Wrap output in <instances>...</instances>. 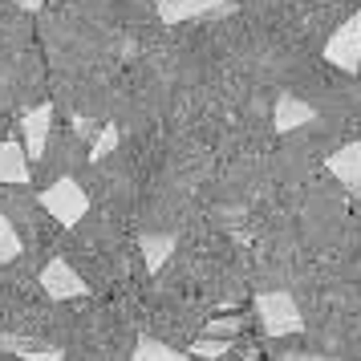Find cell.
I'll return each instance as SVG.
<instances>
[{
	"mask_svg": "<svg viewBox=\"0 0 361 361\" xmlns=\"http://www.w3.org/2000/svg\"><path fill=\"white\" fill-rule=\"evenodd\" d=\"M325 61L341 73H361V13L341 20V29H333V37L325 41Z\"/></svg>",
	"mask_w": 361,
	"mask_h": 361,
	"instance_id": "3",
	"label": "cell"
},
{
	"mask_svg": "<svg viewBox=\"0 0 361 361\" xmlns=\"http://www.w3.org/2000/svg\"><path fill=\"white\" fill-rule=\"evenodd\" d=\"M240 333V321H207V329H203V337H235Z\"/></svg>",
	"mask_w": 361,
	"mask_h": 361,
	"instance_id": "16",
	"label": "cell"
},
{
	"mask_svg": "<svg viewBox=\"0 0 361 361\" xmlns=\"http://www.w3.org/2000/svg\"><path fill=\"white\" fill-rule=\"evenodd\" d=\"M256 317H260L264 337H288V333H300L305 329V317H300L296 296L284 293V288H268V293L256 296Z\"/></svg>",
	"mask_w": 361,
	"mask_h": 361,
	"instance_id": "1",
	"label": "cell"
},
{
	"mask_svg": "<svg viewBox=\"0 0 361 361\" xmlns=\"http://www.w3.org/2000/svg\"><path fill=\"white\" fill-rule=\"evenodd\" d=\"M272 122H276L280 134H293V130H300V126H312V122H317V110H312L305 98H296V94H280Z\"/></svg>",
	"mask_w": 361,
	"mask_h": 361,
	"instance_id": "9",
	"label": "cell"
},
{
	"mask_svg": "<svg viewBox=\"0 0 361 361\" xmlns=\"http://www.w3.org/2000/svg\"><path fill=\"white\" fill-rule=\"evenodd\" d=\"M284 361H345V357H329V353H288Z\"/></svg>",
	"mask_w": 361,
	"mask_h": 361,
	"instance_id": "17",
	"label": "cell"
},
{
	"mask_svg": "<svg viewBox=\"0 0 361 361\" xmlns=\"http://www.w3.org/2000/svg\"><path fill=\"white\" fill-rule=\"evenodd\" d=\"M20 252H25V240H20L17 228L8 224V215H0V264L20 260Z\"/></svg>",
	"mask_w": 361,
	"mask_h": 361,
	"instance_id": "13",
	"label": "cell"
},
{
	"mask_svg": "<svg viewBox=\"0 0 361 361\" xmlns=\"http://www.w3.org/2000/svg\"><path fill=\"white\" fill-rule=\"evenodd\" d=\"M41 288L49 300H78L90 293V284L78 276V268H69L66 256H49V264L41 268Z\"/></svg>",
	"mask_w": 361,
	"mask_h": 361,
	"instance_id": "4",
	"label": "cell"
},
{
	"mask_svg": "<svg viewBox=\"0 0 361 361\" xmlns=\"http://www.w3.org/2000/svg\"><path fill=\"white\" fill-rule=\"evenodd\" d=\"M130 361H195V357H191V353H183V349H175V345L159 341V337H138V341H134Z\"/></svg>",
	"mask_w": 361,
	"mask_h": 361,
	"instance_id": "12",
	"label": "cell"
},
{
	"mask_svg": "<svg viewBox=\"0 0 361 361\" xmlns=\"http://www.w3.org/2000/svg\"><path fill=\"white\" fill-rule=\"evenodd\" d=\"M29 179H33V166L25 159V147L17 138H4L0 142V183L4 187H25Z\"/></svg>",
	"mask_w": 361,
	"mask_h": 361,
	"instance_id": "10",
	"label": "cell"
},
{
	"mask_svg": "<svg viewBox=\"0 0 361 361\" xmlns=\"http://www.w3.org/2000/svg\"><path fill=\"white\" fill-rule=\"evenodd\" d=\"M13 4H17V8H25V13H37V8H41L45 0H13Z\"/></svg>",
	"mask_w": 361,
	"mask_h": 361,
	"instance_id": "18",
	"label": "cell"
},
{
	"mask_svg": "<svg viewBox=\"0 0 361 361\" xmlns=\"http://www.w3.org/2000/svg\"><path fill=\"white\" fill-rule=\"evenodd\" d=\"M49 130H53V106L41 102L29 114L20 118V147H25V159H45V147H49Z\"/></svg>",
	"mask_w": 361,
	"mask_h": 361,
	"instance_id": "5",
	"label": "cell"
},
{
	"mask_svg": "<svg viewBox=\"0 0 361 361\" xmlns=\"http://www.w3.org/2000/svg\"><path fill=\"white\" fill-rule=\"evenodd\" d=\"M231 13V0H159L163 25H183L195 17H224Z\"/></svg>",
	"mask_w": 361,
	"mask_h": 361,
	"instance_id": "6",
	"label": "cell"
},
{
	"mask_svg": "<svg viewBox=\"0 0 361 361\" xmlns=\"http://www.w3.org/2000/svg\"><path fill=\"white\" fill-rule=\"evenodd\" d=\"M0 349L13 353V357H20V361H66V353L53 341L25 337V333H0Z\"/></svg>",
	"mask_w": 361,
	"mask_h": 361,
	"instance_id": "7",
	"label": "cell"
},
{
	"mask_svg": "<svg viewBox=\"0 0 361 361\" xmlns=\"http://www.w3.org/2000/svg\"><path fill=\"white\" fill-rule=\"evenodd\" d=\"M187 353H191L195 361H219L224 353H231V341L228 337H199Z\"/></svg>",
	"mask_w": 361,
	"mask_h": 361,
	"instance_id": "14",
	"label": "cell"
},
{
	"mask_svg": "<svg viewBox=\"0 0 361 361\" xmlns=\"http://www.w3.org/2000/svg\"><path fill=\"white\" fill-rule=\"evenodd\" d=\"M41 207H45L61 228H73V224H82L85 212H90V195L82 191V183L57 179V183H49V187L41 191Z\"/></svg>",
	"mask_w": 361,
	"mask_h": 361,
	"instance_id": "2",
	"label": "cell"
},
{
	"mask_svg": "<svg viewBox=\"0 0 361 361\" xmlns=\"http://www.w3.org/2000/svg\"><path fill=\"white\" fill-rule=\"evenodd\" d=\"M329 175L341 183L345 191L361 195V142H349V147L333 150L329 154Z\"/></svg>",
	"mask_w": 361,
	"mask_h": 361,
	"instance_id": "8",
	"label": "cell"
},
{
	"mask_svg": "<svg viewBox=\"0 0 361 361\" xmlns=\"http://www.w3.org/2000/svg\"><path fill=\"white\" fill-rule=\"evenodd\" d=\"M118 142H122V130L106 122V126L98 130V138H94V147H90V159H94V163H102V159H110V154L118 150Z\"/></svg>",
	"mask_w": 361,
	"mask_h": 361,
	"instance_id": "15",
	"label": "cell"
},
{
	"mask_svg": "<svg viewBox=\"0 0 361 361\" xmlns=\"http://www.w3.org/2000/svg\"><path fill=\"white\" fill-rule=\"evenodd\" d=\"M138 252H142V260H147V272L159 276L163 264L175 256V231H142V235H138Z\"/></svg>",
	"mask_w": 361,
	"mask_h": 361,
	"instance_id": "11",
	"label": "cell"
}]
</instances>
